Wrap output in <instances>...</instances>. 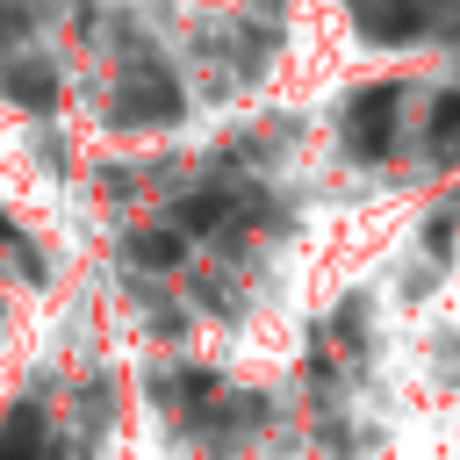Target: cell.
I'll return each mask as SVG.
<instances>
[{
  "mask_svg": "<svg viewBox=\"0 0 460 460\" xmlns=\"http://www.w3.org/2000/svg\"><path fill=\"white\" fill-rule=\"evenodd\" d=\"M395 108H402V86H395V79L352 93V108H345V144H352V158H381V151L395 144Z\"/></svg>",
  "mask_w": 460,
  "mask_h": 460,
  "instance_id": "obj_1",
  "label": "cell"
},
{
  "mask_svg": "<svg viewBox=\"0 0 460 460\" xmlns=\"http://www.w3.org/2000/svg\"><path fill=\"white\" fill-rule=\"evenodd\" d=\"M180 115V86L158 65H129L115 86V122H172Z\"/></svg>",
  "mask_w": 460,
  "mask_h": 460,
  "instance_id": "obj_2",
  "label": "cell"
},
{
  "mask_svg": "<svg viewBox=\"0 0 460 460\" xmlns=\"http://www.w3.org/2000/svg\"><path fill=\"white\" fill-rule=\"evenodd\" d=\"M0 93H7V101H22V108H50V101H58V79H50L43 65L14 58V65H0Z\"/></svg>",
  "mask_w": 460,
  "mask_h": 460,
  "instance_id": "obj_3",
  "label": "cell"
},
{
  "mask_svg": "<svg viewBox=\"0 0 460 460\" xmlns=\"http://www.w3.org/2000/svg\"><path fill=\"white\" fill-rule=\"evenodd\" d=\"M424 151H431L438 165H453V158H460V93H438V101H431V129H424Z\"/></svg>",
  "mask_w": 460,
  "mask_h": 460,
  "instance_id": "obj_4",
  "label": "cell"
},
{
  "mask_svg": "<svg viewBox=\"0 0 460 460\" xmlns=\"http://www.w3.org/2000/svg\"><path fill=\"white\" fill-rule=\"evenodd\" d=\"M417 29H424V7H417V0L367 7V36H381V43H402V36H417Z\"/></svg>",
  "mask_w": 460,
  "mask_h": 460,
  "instance_id": "obj_5",
  "label": "cell"
},
{
  "mask_svg": "<svg viewBox=\"0 0 460 460\" xmlns=\"http://www.w3.org/2000/svg\"><path fill=\"white\" fill-rule=\"evenodd\" d=\"M36 453H43V417L36 410H14L0 424V460H36Z\"/></svg>",
  "mask_w": 460,
  "mask_h": 460,
  "instance_id": "obj_6",
  "label": "cell"
},
{
  "mask_svg": "<svg viewBox=\"0 0 460 460\" xmlns=\"http://www.w3.org/2000/svg\"><path fill=\"white\" fill-rule=\"evenodd\" d=\"M129 252H137L144 266H172V259H180V237H137Z\"/></svg>",
  "mask_w": 460,
  "mask_h": 460,
  "instance_id": "obj_7",
  "label": "cell"
}]
</instances>
